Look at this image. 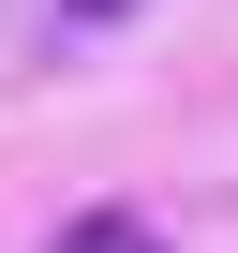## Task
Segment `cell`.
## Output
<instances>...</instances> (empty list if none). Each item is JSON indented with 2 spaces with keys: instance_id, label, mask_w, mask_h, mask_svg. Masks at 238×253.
Wrapping results in <instances>:
<instances>
[{
  "instance_id": "6da1fadb",
  "label": "cell",
  "mask_w": 238,
  "mask_h": 253,
  "mask_svg": "<svg viewBox=\"0 0 238 253\" xmlns=\"http://www.w3.org/2000/svg\"><path fill=\"white\" fill-rule=\"evenodd\" d=\"M45 253H164V223H134V209H89V223H60Z\"/></svg>"
},
{
  "instance_id": "7a4b0ae2",
  "label": "cell",
  "mask_w": 238,
  "mask_h": 253,
  "mask_svg": "<svg viewBox=\"0 0 238 253\" xmlns=\"http://www.w3.org/2000/svg\"><path fill=\"white\" fill-rule=\"evenodd\" d=\"M60 15H75V30H104V15H119V0H60Z\"/></svg>"
}]
</instances>
